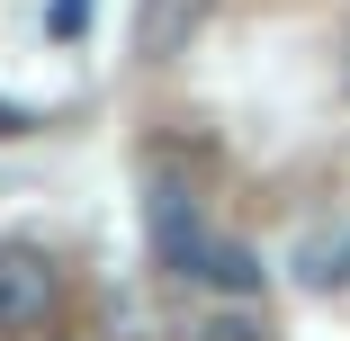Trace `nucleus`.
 I'll list each match as a JSON object with an SVG mask.
<instances>
[{
  "label": "nucleus",
  "instance_id": "obj_1",
  "mask_svg": "<svg viewBox=\"0 0 350 341\" xmlns=\"http://www.w3.org/2000/svg\"><path fill=\"white\" fill-rule=\"evenodd\" d=\"M63 279H54V251L45 243H0V332H36L54 314Z\"/></svg>",
  "mask_w": 350,
  "mask_h": 341
},
{
  "label": "nucleus",
  "instance_id": "obj_2",
  "mask_svg": "<svg viewBox=\"0 0 350 341\" xmlns=\"http://www.w3.org/2000/svg\"><path fill=\"white\" fill-rule=\"evenodd\" d=\"M206 18H216V0H135L126 45H135V63H180Z\"/></svg>",
  "mask_w": 350,
  "mask_h": 341
},
{
  "label": "nucleus",
  "instance_id": "obj_3",
  "mask_svg": "<svg viewBox=\"0 0 350 341\" xmlns=\"http://www.w3.org/2000/svg\"><path fill=\"white\" fill-rule=\"evenodd\" d=\"M180 279H198V288H216V297H260V260L243 251V243H189V260H180Z\"/></svg>",
  "mask_w": 350,
  "mask_h": 341
},
{
  "label": "nucleus",
  "instance_id": "obj_4",
  "mask_svg": "<svg viewBox=\"0 0 350 341\" xmlns=\"http://www.w3.org/2000/svg\"><path fill=\"white\" fill-rule=\"evenodd\" d=\"M297 279H306L314 297H341V288H350V234H306V243H297Z\"/></svg>",
  "mask_w": 350,
  "mask_h": 341
},
{
  "label": "nucleus",
  "instance_id": "obj_5",
  "mask_svg": "<svg viewBox=\"0 0 350 341\" xmlns=\"http://www.w3.org/2000/svg\"><path fill=\"white\" fill-rule=\"evenodd\" d=\"M198 341H252V323H243V314H216V323H206Z\"/></svg>",
  "mask_w": 350,
  "mask_h": 341
},
{
  "label": "nucleus",
  "instance_id": "obj_6",
  "mask_svg": "<svg viewBox=\"0 0 350 341\" xmlns=\"http://www.w3.org/2000/svg\"><path fill=\"white\" fill-rule=\"evenodd\" d=\"M10 135H27V117H18L10 99H0V144H10Z\"/></svg>",
  "mask_w": 350,
  "mask_h": 341
}]
</instances>
